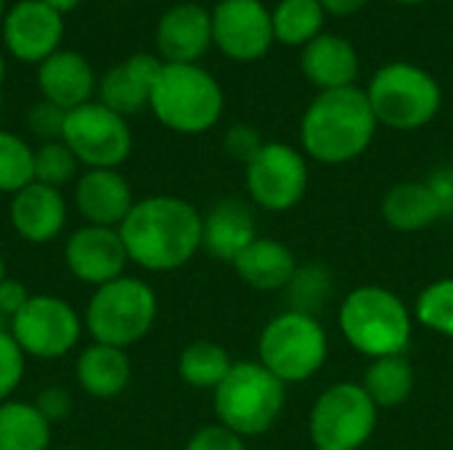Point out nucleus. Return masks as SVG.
<instances>
[{
    "label": "nucleus",
    "instance_id": "f257e3e1",
    "mask_svg": "<svg viewBox=\"0 0 453 450\" xmlns=\"http://www.w3.org/2000/svg\"><path fill=\"white\" fill-rule=\"evenodd\" d=\"M117 231L130 263L151 273L178 271L202 249L199 210L167 194L135 202Z\"/></svg>",
    "mask_w": 453,
    "mask_h": 450
},
{
    "label": "nucleus",
    "instance_id": "f03ea898",
    "mask_svg": "<svg viewBox=\"0 0 453 450\" xmlns=\"http://www.w3.org/2000/svg\"><path fill=\"white\" fill-rule=\"evenodd\" d=\"M377 127L366 90L356 85L321 90L303 114L300 143L305 156L321 164H348L369 151Z\"/></svg>",
    "mask_w": 453,
    "mask_h": 450
},
{
    "label": "nucleus",
    "instance_id": "7ed1b4c3",
    "mask_svg": "<svg viewBox=\"0 0 453 450\" xmlns=\"http://www.w3.org/2000/svg\"><path fill=\"white\" fill-rule=\"evenodd\" d=\"M337 324L348 345L372 361L403 355L414 332L409 305L385 286L353 289L340 305Z\"/></svg>",
    "mask_w": 453,
    "mask_h": 450
},
{
    "label": "nucleus",
    "instance_id": "20e7f679",
    "mask_svg": "<svg viewBox=\"0 0 453 450\" xmlns=\"http://www.w3.org/2000/svg\"><path fill=\"white\" fill-rule=\"evenodd\" d=\"M226 95L220 82L199 64H162L149 109L173 133L199 135L223 117Z\"/></svg>",
    "mask_w": 453,
    "mask_h": 450
},
{
    "label": "nucleus",
    "instance_id": "39448f33",
    "mask_svg": "<svg viewBox=\"0 0 453 450\" xmlns=\"http://www.w3.org/2000/svg\"><path fill=\"white\" fill-rule=\"evenodd\" d=\"M212 395L218 424L242 438H255L281 419L287 385L279 382L260 361H236Z\"/></svg>",
    "mask_w": 453,
    "mask_h": 450
},
{
    "label": "nucleus",
    "instance_id": "423d86ee",
    "mask_svg": "<svg viewBox=\"0 0 453 450\" xmlns=\"http://www.w3.org/2000/svg\"><path fill=\"white\" fill-rule=\"evenodd\" d=\"M366 95L377 122L401 133L430 125L443 103V90L433 72L409 61L380 66L369 80Z\"/></svg>",
    "mask_w": 453,
    "mask_h": 450
},
{
    "label": "nucleus",
    "instance_id": "0eeeda50",
    "mask_svg": "<svg viewBox=\"0 0 453 450\" xmlns=\"http://www.w3.org/2000/svg\"><path fill=\"white\" fill-rule=\"evenodd\" d=\"M157 321L154 289L133 276H119L98 286L85 310V329L93 342L119 350L141 342Z\"/></svg>",
    "mask_w": 453,
    "mask_h": 450
},
{
    "label": "nucleus",
    "instance_id": "6e6552de",
    "mask_svg": "<svg viewBox=\"0 0 453 450\" xmlns=\"http://www.w3.org/2000/svg\"><path fill=\"white\" fill-rule=\"evenodd\" d=\"M257 355L279 382L297 385L324 369L329 358V337L316 316L287 310L265 324Z\"/></svg>",
    "mask_w": 453,
    "mask_h": 450
},
{
    "label": "nucleus",
    "instance_id": "1a4fd4ad",
    "mask_svg": "<svg viewBox=\"0 0 453 450\" xmlns=\"http://www.w3.org/2000/svg\"><path fill=\"white\" fill-rule=\"evenodd\" d=\"M380 408L361 382H334L326 387L308 419L316 450H361L377 430Z\"/></svg>",
    "mask_w": 453,
    "mask_h": 450
},
{
    "label": "nucleus",
    "instance_id": "9d476101",
    "mask_svg": "<svg viewBox=\"0 0 453 450\" xmlns=\"http://www.w3.org/2000/svg\"><path fill=\"white\" fill-rule=\"evenodd\" d=\"M61 141L88 170H117L133 151L127 119L101 101H88L66 111Z\"/></svg>",
    "mask_w": 453,
    "mask_h": 450
},
{
    "label": "nucleus",
    "instance_id": "9b49d317",
    "mask_svg": "<svg viewBox=\"0 0 453 450\" xmlns=\"http://www.w3.org/2000/svg\"><path fill=\"white\" fill-rule=\"evenodd\" d=\"M8 332L13 334L24 355L56 361L77 347L82 334V318L61 297L32 294L29 302L11 318Z\"/></svg>",
    "mask_w": 453,
    "mask_h": 450
},
{
    "label": "nucleus",
    "instance_id": "f8f14e48",
    "mask_svg": "<svg viewBox=\"0 0 453 450\" xmlns=\"http://www.w3.org/2000/svg\"><path fill=\"white\" fill-rule=\"evenodd\" d=\"M244 183L250 199L268 212H287L297 207L308 191L305 154L289 143L265 141L250 164H244Z\"/></svg>",
    "mask_w": 453,
    "mask_h": 450
},
{
    "label": "nucleus",
    "instance_id": "ddd939ff",
    "mask_svg": "<svg viewBox=\"0 0 453 450\" xmlns=\"http://www.w3.org/2000/svg\"><path fill=\"white\" fill-rule=\"evenodd\" d=\"M210 19L212 45L231 61H260L276 42L271 8L263 0H220Z\"/></svg>",
    "mask_w": 453,
    "mask_h": 450
},
{
    "label": "nucleus",
    "instance_id": "4468645a",
    "mask_svg": "<svg viewBox=\"0 0 453 450\" xmlns=\"http://www.w3.org/2000/svg\"><path fill=\"white\" fill-rule=\"evenodd\" d=\"M5 50L21 64H42L48 56L61 50L64 16L48 8L42 0H19L3 16Z\"/></svg>",
    "mask_w": 453,
    "mask_h": 450
},
{
    "label": "nucleus",
    "instance_id": "2eb2a0df",
    "mask_svg": "<svg viewBox=\"0 0 453 450\" xmlns=\"http://www.w3.org/2000/svg\"><path fill=\"white\" fill-rule=\"evenodd\" d=\"M64 260L69 273L90 286H104L119 276H125V265L130 263L122 236L117 228L104 225H82L77 228L64 247Z\"/></svg>",
    "mask_w": 453,
    "mask_h": 450
},
{
    "label": "nucleus",
    "instance_id": "dca6fc26",
    "mask_svg": "<svg viewBox=\"0 0 453 450\" xmlns=\"http://www.w3.org/2000/svg\"><path fill=\"white\" fill-rule=\"evenodd\" d=\"M157 56L165 64H199L212 45V19L199 3H175L157 21Z\"/></svg>",
    "mask_w": 453,
    "mask_h": 450
},
{
    "label": "nucleus",
    "instance_id": "f3484780",
    "mask_svg": "<svg viewBox=\"0 0 453 450\" xmlns=\"http://www.w3.org/2000/svg\"><path fill=\"white\" fill-rule=\"evenodd\" d=\"M133 204V188L119 170H85L74 180V207L88 225L119 228Z\"/></svg>",
    "mask_w": 453,
    "mask_h": 450
},
{
    "label": "nucleus",
    "instance_id": "a211bd4d",
    "mask_svg": "<svg viewBox=\"0 0 453 450\" xmlns=\"http://www.w3.org/2000/svg\"><path fill=\"white\" fill-rule=\"evenodd\" d=\"M162 64L165 61L159 56L133 53L98 80V101L122 117L138 114L151 101V90L162 72Z\"/></svg>",
    "mask_w": 453,
    "mask_h": 450
},
{
    "label": "nucleus",
    "instance_id": "6ab92c4d",
    "mask_svg": "<svg viewBox=\"0 0 453 450\" xmlns=\"http://www.w3.org/2000/svg\"><path fill=\"white\" fill-rule=\"evenodd\" d=\"M8 220L13 231L29 244H50L66 225V202L58 188L29 183L11 196Z\"/></svg>",
    "mask_w": 453,
    "mask_h": 450
},
{
    "label": "nucleus",
    "instance_id": "aec40b11",
    "mask_svg": "<svg viewBox=\"0 0 453 450\" xmlns=\"http://www.w3.org/2000/svg\"><path fill=\"white\" fill-rule=\"evenodd\" d=\"M37 88L45 101L72 111L93 98L98 90L96 72L90 61L77 50H56L37 66Z\"/></svg>",
    "mask_w": 453,
    "mask_h": 450
},
{
    "label": "nucleus",
    "instance_id": "412c9836",
    "mask_svg": "<svg viewBox=\"0 0 453 450\" xmlns=\"http://www.w3.org/2000/svg\"><path fill=\"white\" fill-rule=\"evenodd\" d=\"M300 69L321 93L353 88L361 72V61L350 40L332 32H321L316 40L300 48Z\"/></svg>",
    "mask_w": 453,
    "mask_h": 450
},
{
    "label": "nucleus",
    "instance_id": "4be33fe9",
    "mask_svg": "<svg viewBox=\"0 0 453 450\" xmlns=\"http://www.w3.org/2000/svg\"><path fill=\"white\" fill-rule=\"evenodd\" d=\"M255 239V212L242 199H220L207 215H202V249L215 260L234 263Z\"/></svg>",
    "mask_w": 453,
    "mask_h": 450
},
{
    "label": "nucleus",
    "instance_id": "5701e85b",
    "mask_svg": "<svg viewBox=\"0 0 453 450\" xmlns=\"http://www.w3.org/2000/svg\"><path fill=\"white\" fill-rule=\"evenodd\" d=\"M231 265L239 273V278L257 292L287 289L300 271L295 252L284 241L268 236H257Z\"/></svg>",
    "mask_w": 453,
    "mask_h": 450
},
{
    "label": "nucleus",
    "instance_id": "b1692460",
    "mask_svg": "<svg viewBox=\"0 0 453 450\" xmlns=\"http://www.w3.org/2000/svg\"><path fill=\"white\" fill-rule=\"evenodd\" d=\"M446 215V204L430 183L406 180L393 186L382 199V217L390 228L414 233L425 231Z\"/></svg>",
    "mask_w": 453,
    "mask_h": 450
},
{
    "label": "nucleus",
    "instance_id": "393cba45",
    "mask_svg": "<svg viewBox=\"0 0 453 450\" xmlns=\"http://www.w3.org/2000/svg\"><path fill=\"white\" fill-rule=\"evenodd\" d=\"M77 385L93 398H117L130 385V358L111 345H88L74 363Z\"/></svg>",
    "mask_w": 453,
    "mask_h": 450
},
{
    "label": "nucleus",
    "instance_id": "a878e982",
    "mask_svg": "<svg viewBox=\"0 0 453 450\" xmlns=\"http://www.w3.org/2000/svg\"><path fill=\"white\" fill-rule=\"evenodd\" d=\"M50 422L27 400L0 403V450H48Z\"/></svg>",
    "mask_w": 453,
    "mask_h": 450
},
{
    "label": "nucleus",
    "instance_id": "bb28decb",
    "mask_svg": "<svg viewBox=\"0 0 453 450\" xmlns=\"http://www.w3.org/2000/svg\"><path fill=\"white\" fill-rule=\"evenodd\" d=\"M361 385L377 408H398L414 393V369L403 355L377 358L369 363Z\"/></svg>",
    "mask_w": 453,
    "mask_h": 450
},
{
    "label": "nucleus",
    "instance_id": "cd10ccee",
    "mask_svg": "<svg viewBox=\"0 0 453 450\" xmlns=\"http://www.w3.org/2000/svg\"><path fill=\"white\" fill-rule=\"evenodd\" d=\"M273 37L289 48H305L324 32L326 11L319 0H279L271 11Z\"/></svg>",
    "mask_w": 453,
    "mask_h": 450
},
{
    "label": "nucleus",
    "instance_id": "c85d7f7f",
    "mask_svg": "<svg viewBox=\"0 0 453 450\" xmlns=\"http://www.w3.org/2000/svg\"><path fill=\"white\" fill-rule=\"evenodd\" d=\"M236 361H231L228 350L210 339L191 342L178 358V377L194 390H218L228 377Z\"/></svg>",
    "mask_w": 453,
    "mask_h": 450
},
{
    "label": "nucleus",
    "instance_id": "c756f323",
    "mask_svg": "<svg viewBox=\"0 0 453 450\" xmlns=\"http://www.w3.org/2000/svg\"><path fill=\"white\" fill-rule=\"evenodd\" d=\"M35 183V149L16 133L0 130V194H19Z\"/></svg>",
    "mask_w": 453,
    "mask_h": 450
},
{
    "label": "nucleus",
    "instance_id": "7c9ffc66",
    "mask_svg": "<svg viewBox=\"0 0 453 450\" xmlns=\"http://www.w3.org/2000/svg\"><path fill=\"white\" fill-rule=\"evenodd\" d=\"M414 318L441 337L453 339V278H438L414 302Z\"/></svg>",
    "mask_w": 453,
    "mask_h": 450
},
{
    "label": "nucleus",
    "instance_id": "2f4dec72",
    "mask_svg": "<svg viewBox=\"0 0 453 450\" xmlns=\"http://www.w3.org/2000/svg\"><path fill=\"white\" fill-rule=\"evenodd\" d=\"M80 172V159L72 154V149L64 141H50L40 143L35 149V180L50 188H58L77 180Z\"/></svg>",
    "mask_w": 453,
    "mask_h": 450
},
{
    "label": "nucleus",
    "instance_id": "473e14b6",
    "mask_svg": "<svg viewBox=\"0 0 453 450\" xmlns=\"http://www.w3.org/2000/svg\"><path fill=\"white\" fill-rule=\"evenodd\" d=\"M27 371V355L11 332L0 329V403L11 400Z\"/></svg>",
    "mask_w": 453,
    "mask_h": 450
},
{
    "label": "nucleus",
    "instance_id": "72a5a7b5",
    "mask_svg": "<svg viewBox=\"0 0 453 450\" xmlns=\"http://www.w3.org/2000/svg\"><path fill=\"white\" fill-rule=\"evenodd\" d=\"M292 289V297H295V308L292 310H300V313H311L313 316V308L329 294V276L319 268H300L297 276L292 278L289 284Z\"/></svg>",
    "mask_w": 453,
    "mask_h": 450
},
{
    "label": "nucleus",
    "instance_id": "f704fd0d",
    "mask_svg": "<svg viewBox=\"0 0 453 450\" xmlns=\"http://www.w3.org/2000/svg\"><path fill=\"white\" fill-rule=\"evenodd\" d=\"M64 122H66V111L50 101H37L29 106L27 111V127L32 130L35 138H40L42 143H50V141H61L64 135Z\"/></svg>",
    "mask_w": 453,
    "mask_h": 450
},
{
    "label": "nucleus",
    "instance_id": "c9c22d12",
    "mask_svg": "<svg viewBox=\"0 0 453 450\" xmlns=\"http://www.w3.org/2000/svg\"><path fill=\"white\" fill-rule=\"evenodd\" d=\"M263 143L265 141L260 138V133L252 125H244V122L231 125L226 138H223V146H226L228 156H234L236 162H244V164H250L255 159V154L263 149Z\"/></svg>",
    "mask_w": 453,
    "mask_h": 450
},
{
    "label": "nucleus",
    "instance_id": "e433bc0d",
    "mask_svg": "<svg viewBox=\"0 0 453 450\" xmlns=\"http://www.w3.org/2000/svg\"><path fill=\"white\" fill-rule=\"evenodd\" d=\"M186 450H247V446H244V438L231 432L228 427L207 424L191 435Z\"/></svg>",
    "mask_w": 453,
    "mask_h": 450
},
{
    "label": "nucleus",
    "instance_id": "4c0bfd02",
    "mask_svg": "<svg viewBox=\"0 0 453 450\" xmlns=\"http://www.w3.org/2000/svg\"><path fill=\"white\" fill-rule=\"evenodd\" d=\"M35 408L53 424V422H64L72 414V395L64 387H45L42 393H37L35 398Z\"/></svg>",
    "mask_w": 453,
    "mask_h": 450
},
{
    "label": "nucleus",
    "instance_id": "58836bf2",
    "mask_svg": "<svg viewBox=\"0 0 453 450\" xmlns=\"http://www.w3.org/2000/svg\"><path fill=\"white\" fill-rule=\"evenodd\" d=\"M29 292H27V286L21 284V281H16V278H5L3 284H0V318H13L27 302H29Z\"/></svg>",
    "mask_w": 453,
    "mask_h": 450
},
{
    "label": "nucleus",
    "instance_id": "ea45409f",
    "mask_svg": "<svg viewBox=\"0 0 453 450\" xmlns=\"http://www.w3.org/2000/svg\"><path fill=\"white\" fill-rule=\"evenodd\" d=\"M321 5H324V11H326V16H353V13H358L369 0H319Z\"/></svg>",
    "mask_w": 453,
    "mask_h": 450
},
{
    "label": "nucleus",
    "instance_id": "a19ab883",
    "mask_svg": "<svg viewBox=\"0 0 453 450\" xmlns=\"http://www.w3.org/2000/svg\"><path fill=\"white\" fill-rule=\"evenodd\" d=\"M42 3H45L48 8H53L56 13L64 16V13H69V11H74L82 0H42Z\"/></svg>",
    "mask_w": 453,
    "mask_h": 450
},
{
    "label": "nucleus",
    "instance_id": "79ce46f5",
    "mask_svg": "<svg viewBox=\"0 0 453 450\" xmlns=\"http://www.w3.org/2000/svg\"><path fill=\"white\" fill-rule=\"evenodd\" d=\"M393 3H398V5H422L427 0H393Z\"/></svg>",
    "mask_w": 453,
    "mask_h": 450
},
{
    "label": "nucleus",
    "instance_id": "37998d69",
    "mask_svg": "<svg viewBox=\"0 0 453 450\" xmlns=\"http://www.w3.org/2000/svg\"><path fill=\"white\" fill-rule=\"evenodd\" d=\"M3 80H5V58L0 53V88H3Z\"/></svg>",
    "mask_w": 453,
    "mask_h": 450
},
{
    "label": "nucleus",
    "instance_id": "c03bdc74",
    "mask_svg": "<svg viewBox=\"0 0 453 450\" xmlns=\"http://www.w3.org/2000/svg\"><path fill=\"white\" fill-rule=\"evenodd\" d=\"M8 276H5V260H3V255H0V284L5 281Z\"/></svg>",
    "mask_w": 453,
    "mask_h": 450
},
{
    "label": "nucleus",
    "instance_id": "a18cd8bd",
    "mask_svg": "<svg viewBox=\"0 0 453 450\" xmlns=\"http://www.w3.org/2000/svg\"><path fill=\"white\" fill-rule=\"evenodd\" d=\"M3 16H5V3L0 0V24H3Z\"/></svg>",
    "mask_w": 453,
    "mask_h": 450
},
{
    "label": "nucleus",
    "instance_id": "49530a36",
    "mask_svg": "<svg viewBox=\"0 0 453 450\" xmlns=\"http://www.w3.org/2000/svg\"><path fill=\"white\" fill-rule=\"evenodd\" d=\"M58 450H80V448H58Z\"/></svg>",
    "mask_w": 453,
    "mask_h": 450
}]
</instances>
